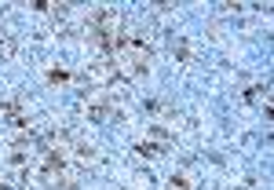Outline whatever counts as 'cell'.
Returning <instances> with one entry per match:
<instances>
[{
  "mask_svg": "<svg viewBox=\"0 0 274 190\" xmlns=\"http://www.w3.org/2000/svg\"><path fill=\"white\" fill-rule=\"evenodd\" d=\"M48 80H52V84H70V74H66V70H48Z\"/></svg>",
  "mask_w": 274,
  "mask_h": 190,
  "instance_id": "6da1fadb",
  "label": "cell"
},
{
  "mask_svg": "<svg viewBox=\"0 0 274 190\" xmlns=\"http://www.w3.org/2000/svg\"><path fill=\"white\" fill-rule=\"evenodd\" d=\"M136 150L142 154V158H158V154H161V146H154V142H139Z\"/></svg>",
  "mask_w": 274,
  "mask_h": 190,
  "instance_id": "7a4b0ae2",
  "label": "cell"
},
{
  "mask_svg": "<svg viewBox=\"0 0 274 190\" xmlns=\"http://www.w3.org/2000/svg\"><path fill=\"white\" fill-rule=\"evenodd\" d=\"M168 186H172V190H190V180H186V176H172Z\"/></svg>",
  "mask_w": 274,
  "mask_h": 190,
  "instance_id": "3957f363",
  "label": "cell"
}]
</instances>
